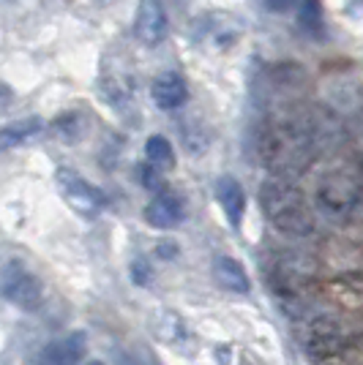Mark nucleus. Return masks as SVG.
<instances>
[{
	"mask_svg": "<svg viewBox=\"0 0 363 365\" xmlns=\"http://www.w3.org/2000/svg\"><path fill=\"white\" fill-rule=\"evenodd\" d=\"M257 150L265 169L282 180L303 175L312 167V161L317 158V145L309 134L301 112L268 123L259 131Z\"/></svg>",
	"mask_w": 363,
	"mask_h": 365,
	"instance_id": "nucleus-1",
	"label": "nucleus"
},
{
	"mask_svg": "<svg viewBox=\"0 0 363 365\" xmlns=\"http://www.w3.org/2000/svg\"><path fill=\"white\" fill-rule=\"evenodd\" d=\"M259 205H262L265 218L271 221V227H276L284 235L303 237L314 227V218H312L306 202H303V194L282 178H271V180L262 182Z\"/></svg>",
	"mask_w": 363,
	"mask_h": 365,
	"instance_id": "nucleus-2",
	"label": "nucleus"
},
{
	"mask_svg": "<svg viewBox=\"0 0 363 365\" xmlns=\"http://www.w3.org/2000/svg\"><path fill=\"white\" fill-rule=\"evenodd\" d=\"M317 210L333 224H347L363 207V182L347 169H331L317 182Z\"/></svg>",
	"mask_w": 363,
	"mask_h": 365,
	"instance_id": "nucleus-3",
	"label": "nucleus"
},
{
	"mask_svg": "<svg viewBox=\"0 0 363 365\" xmlns=\"http://www.w3.org/2000/svg\"><path fill=\"white\" fill-rule=\"evenodd\" d=\"M0 297L22 311H36L41 305V281L22 264V262H6L0 267Z\"/></svg>",
	"mask_w": 363,
	"mask_h": 365,
	"instance_id": "nucleus-4",
	"label": "nucleus"
},
{
	"mask_svg": "<svg viewBox=\"0 0 363 365\" xmlns=\"http://www.w3.org/2000/svg\"><path fill=\"white\" fill-rule=\"evenodd\" d=\"M55 182H58V191H61L63 202L74 210V213L85 215V218H96L101 213V207L106 205L104 194L91 185L85 178H79L74 169L61 167L55 172Z\"/></svg>",
	"mask_w": 363,
	"mask_h": 365,
	"instance_id": "nucleus-5",
	"label": "nucleus"
},
{
	"mask_svg": "<svg viewBox=\"0 0 363 365\" xmlns=\"http://www.w3.org/2000/svg\"><path fill=\"white\" fill-rule=\"evenodd\" d=\"M349 335L339 322L328 319V317H317L303 327V346L309 354H314L317 360H328L336 357L339 351L347 346Z\"/></svg>",
	"mask_w": 363,
	"mask_h": 365,
	"instance_id": "nucleus-6",
	"label": "nucleus"
},
{
	"mask_svg": "<svg viewBox=\"0 0 363 365\" xmlns=\"http://www.w3.org/2000/svg\"><path fill=\"white\" fill-rule=\"evenodd\" d=\"M169 19L161 6V0H139L134 14V36L139 44L159 46L166 38Z\"/></svg>",
	"mask_w": 363,
	"mask_h": 365,
	"instance_id": "nucleus-7",
	"label": "nucleus"
},
{
	"mask_svg": "<svg viewBox=\"0 0 363 365\" xmlns=\"http://www.w3.org/2000/svg\"><path fill=\"white\" fill-rule=\"evenodd\" d=\"M186 218V205L175 191H156V197L145 205V221L153 229H175L183 224Z\"/></svg>",
	"mask_w": 363,
	"mask_h": 365,
	"instance_id": "nucleus-8",
	"label": "nucleus"
},
{
	"mask_svg": "<svg viewBox=\"0 0 363 365\" xmlns=\"http://www.w3.org/2000/svg\"><path fill=\"white\" fill-rule=\"evenodd\" d=\"M85 333H71L61 338V341H52L49 346L41 349V354L36 357V365H79L85 357Z\"/></svg>",
	"mask_w": 363,
	"mask_h": 365,
	"instance_id": "nucleus-9",
	"label": "nucleus"
},
{
	"mask_svg": "<svg viewBox=\"0 0 363 365\" xmlns=\"http://www.w3.org/2000/svg\"><path fill=\"white\" fill-rule=\"evenodd\" d=\"M151 96L159 109H181L189 101V88H186V79L181 74L166 71V74L153 79Z\"/></svg>",
	"mask_w": 363,
	"mask_h": 365,
	"instance_id": "nucleus-10",
	"label": "nucleus"
},
{
	"mask_svg": "<svg viewBox=\"0 0 363 365\" xmlns=\"http://www.w3.org/2000/svg\"><path fill=\"white\" fill-rule=\"evenodd\" d=\"M216 199H219L222 210L227 215L229 227H241L243 213H246V191H243L241 182L235 180L232 175L219 178V182H216Z\"/></svg>",
	"mask_w": 363,
	"mask_h": 365,
	"instance_id": "nucleus-11",
	"label": "nucleus"
},
{
	"mask_svg": "<svg viewBox=\"0 0 363 365\" xmlns=\"http://www.w3.org/2000/svg\"><path fill=\"white\" fill-rule=\"evenodd\" d=\"M213 275H216V281L229 292H241L246 294L249 292V275L243 270V264L238 259L232 257H219L213 262Z\"/></svg>",
	"mask_w": 363,
	"mask_h": 365,
	"instance_id": "nucleus-12",
	"label": "nucleus"
},
{
	"mask_svg": "<svg viewBox=\"0 0 363 365\" xmlns=\"http://www.w3.org/2000/svg\"><path fill=\"white\" fill-rule=\"evenodd\" d=\"M41 128H44L41 118H22V120H14V123H9V125H3V128H0V150L25 145L28 139L39 137Z\"/></svg>",
	"mask_w": 363,
	"mask_h": 365,
	"instance_id": "nucleus-13",
	"label": "nucleus"
},
{
	"mask_svg": "<svg viewBox=\"0 0 363 365\" xmlns=\"http://www.w3.org/2000/svg\"><path fill=\"white\" fill-rule=\"evenodd\" d=\"M145 158H148V164H151L153 169H159V172L175 169V150H172L169 139L161 137V134L148 137V142H145Z\"/></svg>",
	"mask_w": 363,
	"mask_h": 365,
	"instance_id": "nucleus-14",
	"label": "nucleus"
},
{
	"mask_svg": "<svg viewBox=\"0 0 363 365\" xmlns=\"http://www.w3.org/2000/svg\"><path fill=\"white\" fill-rule=\"evenodd\" d=\"M101 85H104V93L109 96V101H115V104H126L134 96V79L126 68L123 71H109Z\"/></svg>",
	"mask_w": 363,
	"mask_h": 365,
	"instance_id": "nucleus-15",
	"label": "nucleus"
},
{
	"mask_svg": "<svg viewBox=\"0 0 363 365\" xmlns=\"http://www.w3.org/2000/svg\"><path fill=\"white\" fill-rule=\"evenodd\" d=\"M298 25L309 36H322V3L319 0H301L298 3Z\"/></svg>",
	"mask_w": 363,
	"mask_h": 365,
	"instance_id": "nucleus-16",
	"label": "nucleus"
},
{
	"mask_svg": "<svg viewBox=\"0 0 363 365\" xmlns=\"http://www.w3.org/2000/svg\"><path fill=\"white\" fill-rule=\"evenodd\" d=\"M181 137H183V148L192 150L194 155H202L205 148L211 145V131H208L205 125H197V123H186Z\"/></svg>",
	"mask_w": 363,
	"mask_h": 365,
	"instance_id": "nucleus-17",
	"label": "nucleus"
},
{
	"mask_svg": "<svg viewBox=\"0 0 363 365\" xmlns=\"http://www.w3.org/2000/svg\"><path fill=\"white\" fill-rule=\"evenodd\" d=\"M52 131H55V137L66 139V142L76 139V137H79V115L69 112V115L58 118V120H55V125H52Z\"/></svg>",
	"mask_w": 363,
	"mask_h": 365,
	"instance_id": "nucleus-18",
	"label": "nucleus"
},
{
	"mask_svg": "<svg viewBox=\"0 0 363 365\" xmlns=\"http://www.w3.org/2000/svg\"><path fill=\"white\" fill-rule=\"evenodd\" d=\"M349 145H352V153H355V161L363 167V109L355 118V125L349 131Z\"/></svg>",
	"mask_w": 363,
	"mask_h": 365,
	"instance_id": "nucleus-19",
	"label": "nucleus"
},
{
	"mask_svg": "<svg viewBox=\"0 0 363 365\" xmlns=\"http://www.w3.org/2000/svg\"><path fill=\"white\" fill-rule=\"evenodd\" d=\"M131 278H134L136 287H148L153 281V267L148 259H134V264H131Z\"/></svg>",
	"mask_w": 363,
	"mask_h": 365,
	"instance_id": "nucleus-20",
	"label": "nucleus"
},
{
	"mask_svg": "<svg viewBox=\"0 0 363 365\" xmlns=\"http://www.w3.org/2000/svg\"><path fill=\"white\" fill-rule=\"evenodd\" d=\"M139 172H142V182H145L148 188L161 191V175H159V169H153L151 164H148V167H142Z\"/></svg>",
	"mask_w": 363,
	"mask_h": 365,
	"instance_id": "nucleus-21",
	"label": "nucleus"
},
{
	"mask_svg": "<svg viewBox=\"0 0 363 365\" xmlns=\"http://www.w3.org/2000/svg\"><path fill=\"white\" fill-rule=\"evenodd\" d=\"M295 3H298V0H265V9L273 11V14H284V11H289Z\"/></svg>",
	"mask_w": 363,
	"mask_h": 365,
	"instance_id": "nucleus-22",
	"label": "nucleus"
},
{
	"mask_svg": "<svg viewBox=\"0 0 363 365\" xmlns=\"http://www.w3.org/2000/svg\"><path fill=\"white\" fill-rule=\"evenodd\" d=\"M121 365H142L136 357H131V354H121Z\"/></svg>",
	"mask_w": 363,
	"mask_h": 365,
	"instance_id": "nucleus-23",
	"label": "nucleus"
}]
</instances>
